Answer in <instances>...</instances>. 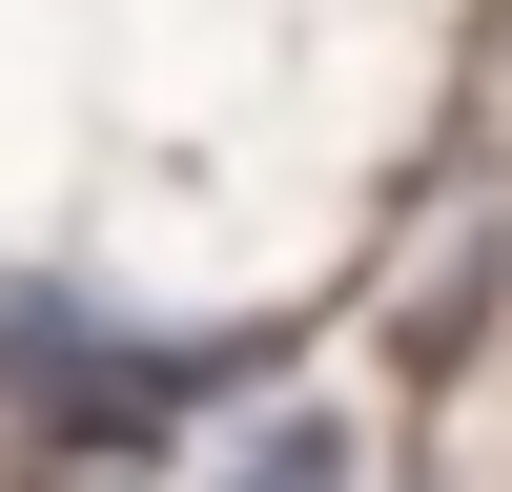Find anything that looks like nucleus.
Masks as SVG:
<instances>
[{"label": "nucleus", "mask_w": 512, "mask_h": 492, "mask_svg": "<svg viewBox=\"0 0 512 492\" xmlns=\"http://www.w3.org/2000/svg\"><path fill=\"white\" fill-rule=\"evenodd\" d=\"M226 492H369V472H349V431H328V410H267Z\"/></svg>", "instance_id": "f257e3e1"}]
</instances>
